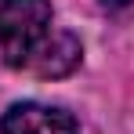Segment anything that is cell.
I'll return each instance as SVG.
<instances>
[{"instance_id": "cell-1", "label": "cell", "mask_w": 134, "mask_h": 134, "mask_svg": "<svg viewBox=\"0 0 134 134\" xmlns=\"http://www.w3.org/2000/svg\"><path fill=\"white\" fill-rule=\"evenodd\" d=\"M54 22L51 0H0V54L15 69Z\"/></svg>"}, {"instance_id": "cell-2", "label": "cell", "mask_w": 134, "mask_h": 134, "mask_svg": "<svg viewBox=\"0 0 134 134\" xmlns=\"http://www.w3.org/2000/svg\"><path fill=\"white\" fill-rule=\"evenodd\" d=\"M80 62H83L80 40L69 29H47L44 36L25 51V58L15 69H22L29 76H40V80H58V76H69Z\"/></svg>"}, {"instance_id": "cell-3", "label": "cell", "mask_w": 134, "mask_h": 134, "mask_svg": "<svg viewBox=\"0 0 134 134\" xmlns=\"http://www.w3.org/2000/svg\"><path fill=\"white\" fill-rule=\"evenodd\" d=\"M0 134H80V123L62 105L15 102L0 116Z\"/></svg>"}, {"instance_id": "cell-4", "label": "cell", "mask_w": 134, "mask_h": 134, "mask_svg": "<svg viewBox=\"0 0 134 134\" xmlns=\"http://www.w3.org/2000/svg\"><path fill=\"white\" fill-rule=\"evenodd\" d=\"M134 0H102V7H109V11H123V7H131Z\"/></svg>"}]
</instances>
